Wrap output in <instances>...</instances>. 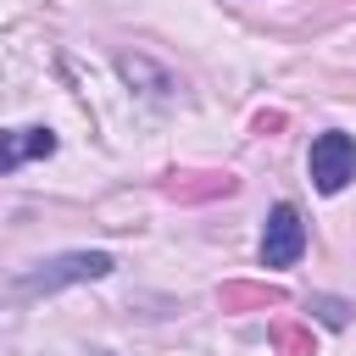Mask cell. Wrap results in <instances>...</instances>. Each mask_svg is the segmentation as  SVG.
I'll return each mask as SVG.
<instances>
[{
	"label": "cell",
	"instance_id": "cell-1",
	"mask_svg": "<svg viewBox=\"0 0 356 356\" xmlns=\"http://www.w3.org/2000/svg\"><path fill=\"white\" fill-rule=\"evenodd\" d=\"M117 261L106 256V250H67V256H56V261H39L33 273H22L17 278V289L22 295H50V289H61V284H89V278H106Z\"/></svg>",
	"mask_w": 356,
	"mask_h": 356
},
{
	"label": "cell",
	"instance_id": "cell-2",
	"mask_svg": "<svg viewBox=\"0 0 356 356\" xmlns=\"http://www.w3.org/2000/svg\"><path fill=\"white\" fill-rule=\"evenodd\" d=\"M306 172H312L317 195H339V189L356 178V139L339 134V128L317 134V139H312V156H306Z\"/></svg>",
	"mask_w": 356,
	"mask_h": 356
},
{
	"label": "cell",
	"instance_id": "cell-3",
	"mask_svg": "<svg viewBox=\"0 0 356 356\" xmlns=\"http://www.w3.org/2000/svg\"><path fill=\"white\" fill-rule=\"evenodd\" d=\"M300 250H306V222H300V211L289 200H278L267 211V228H261V250L256 256H261V267H295Z\"/></svg>",
	"mask_w": 356,
	"mask_h": 356
},
{
	"label": "cell",
	"instance_id": "cell-4",
	"mask_svg": "<svg viewBox=\"0 0 356 356\" xmlns=\"http://www.w3.org/2000/svg\"><path fill=\"white\" fill-rule=\"evenodd\" d=\"M33 156H56V134H50V128H6V134H0V178L17 172V167L33 161Z\"/></svg>",
	"mask_w": 356,
	"mask_h": 356
},
{
	"label": "cell",
	"instance_id": "cell-5",
	"mask_svg": "<svg viewBox=\"0 0 356 356\" xmlns=\"http://www.w3.org/2000/svg\"><path fill=\"white\" fill-rule=\"evenodd\" d=\"M234 189H239L234 172H172V178H161L167 200H217V195H234Z\"/></svg>",
	"mask_w": 356,
	"mask_h": 356
},
{
	"label": "cell",
	"instance_id": "cell-6",
	"mask_svg": "<svg viewBox=\"0 0 356 356\" xmlns=\"http://www.w3.org/2000/svg\"><path fill=\"white\" fill-rule=\"evenodd\" d=\"M222 306L228 312H239V306H284V289H273V284H228L222 289Z\"/></svg>",
	"mask_w": 356,
	"mask_h": 356
},
{
	"label": "cell",
	"instance_id": "cell-7",
	"mask_svg": "<svg viewBox=\"0 0 356 356\" xmlns=\"http://www.w3.org/2000/svg\"><path fill=\"white\" fill-rule=\"evenodd\" d=\"M273 345H278V356H312V328L306 323H273Z\"/></svg>",
	"mask_w": 356,
	"mask_h": 356
},
{
	"label": "cell",
	"instance_id": "cell-8",
	"mask_svg": "<svg viewBox=\"0 0 356 356\" xmlns=\"http://www.w3.org/2000/svg\"><path fill=\"white\" fill-rule=\"evenodd\" d=\"M312 312H317V317H323L328 328H345V323H350V312H345V300H328V295H317V300H312Z\"/></svg>",
	"mask_w": 356,
	"mask_h": 356
},
{
	"label": "cell",
	"instance_id": "cell-9",
	"mask_svg": "<svg viewBox=\"0 0 356 356\" xmlns=\"http://www.w3.org/2000/svg\"><path fill=\"white\" fill-rule=\"evenodd\" d=\"M273 128H284V111H261L256 117V134H273Z\"/></svg>",
	"mask_w": 356,
	"mask_h": 356
},
{
	"label": "cell",
	"instance_id": "cell-10",
	"mask_svg": "<svg viewBox=\"0 0 356 356\" xmlns=\"http://www.w3.org/2000/svg\"><path fill=\"white\" fill-rule=\"evenodd\" d=\"M100 356H111V350H100Z\"/></svg>",
	"mask_w": 356,
	"mask_h": 356
}]
</instances>
